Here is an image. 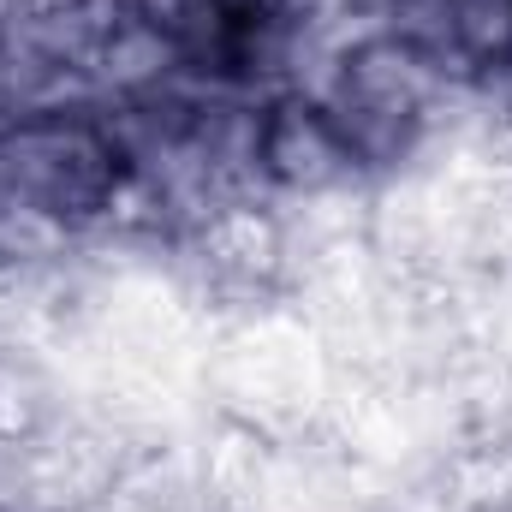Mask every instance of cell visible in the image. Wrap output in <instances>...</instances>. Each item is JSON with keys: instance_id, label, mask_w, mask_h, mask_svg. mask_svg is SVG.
Returning a JSON list of instances; mask_svg holds the SVG:
<instances>
[{"instance_id": "6da1fadb", "label": "cell", "mask_w": 512, "mask_h": 512, "mask_svg": "<svg viewBox=\"0 0 512 512\" xmlns=\"http://www.w3.org/2000/svg\"><path fill=\"white\" fill-rule=\"evenodd\" d=\"M256 179L274 203H316L340 191H370L334 108L316 90H280L256 120Z\"/></svg>"}, {"instance_id": "7a4b0ae2", "label": "cell", "mask_w": 512, "mask_h": 512, "mask_svg": "<svg viewBox=\"0 0 512 512\" xmlns=\"http://www.w3.org/2000/svg\"><path fill=\"white\" fill-rule=\"evenodd\" d=\"M453 84H495L512 72V0H441L423 42Z\"/></svg>"}]
</instances>
